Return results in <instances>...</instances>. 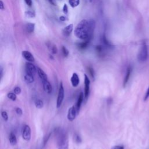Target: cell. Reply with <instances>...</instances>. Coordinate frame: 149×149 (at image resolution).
<instances>
[{
  "label": "cell",
  "mask_w": 149,
  "mask_h": 149,
  "mask_svg": "<svg viewBox=\"0 0 149 149\" xmlns=\"http://www.w3.org/2000/svg\"><path fill=\"white\" fill-rule=\"evenodd\" d=\"M149 98V86L147 88V90L146 91V93L144 94V101H147L148 99Z\"/></svg>",
  "instance_id": "cell-30"
},
{
  "label": "cell",
  "mask_w": 149,
  "mask_h": 149,
  "mask_svg": "<svg viewBox=\"0 0 149 149\" xmlns=\"http://www.w3.org/2000/svg\"><path fill=\"white\" fill-rule=\"evenodd\" d=\"M35 106L36 108H38V109H41L44 106V102L41 100H37L35 101Z\"/></svg>",
  "instance_id": "cell-22"
},
{
  "label": "cell",
  "mask_w": 149,
  "mask_h": 149,
  "mask_svg": "<svg viewBox=\"0 0 149 149\" xmlns=\"http://www.w3.org/2000/svg\"><path fill=\"white\" fill-rule=\"evenodd\" d=\"M62 54H63V56H65V57L68 56V55H69V53L68 49L64 46H63L62 47Z\"/></svg>",
  "instance_id": "cell-27"
},
{
  "label": "cell",
  "mask_w": 149,
  "mask_h": 149,
  "mask_svg": "<svg viewBox=\"0 0 149 149\" xmlns=\"http://www.w3.org/2000/svg\"><path fill=\"white\" fill-rule=\"evenodd\" d=\"M69 3L72 8H74L79 5L80 0H69Z\"/></svg>",
  "instance_id": "cell-21"
},
{
  "label": "cell",
  "mask_w": 149,
  "mask_h": 149,
  "mask_svg": "<svg viewBox=\"0 0 149 149\" xmlns=\"http://www.w3.org/2000/svg\"><path fill=\"white\" fill-rule=\"evenodd\" d=\"M90 1H91V0H90Z\"/></svg>",
  "instance_id": "cell-40"
},
{
  "label": "cell",
  "mask_w": 149,
  "mask_h": 149,
  "mask_svg": "<svg viewBox=\"0 0 149 149\" xmlns=\"http://www.w3.org/2000/svg\"><path fill=\"white\" fill-rule=\"evenodd\" d=\"M84 97V95L83 94V93L82 92H81L79 95V97H78V99H77V102H76V111H77V113H78L79 111H80V107H81V103L83 101V98Z\"/></svg>",
  "instance_id": "cell-12"
},
{
  "label": "cell",
  "mask_w": 149,
  "mask_h": 149,
  "mask_svg": "<svg viewBox=\"0 0 149 149\" xmlns=\"http://www.w3.org/2000/svg\"><path fill=\"white\" fill-rule=\"evenodd\" d=\"M63 12L65 14H67L68 12V6L66 5V4H64L63 6Z\"/></svg>",
  "instance_id": "cell-34"
},
{
  "label": "cell",
  "mask_w": 149,
  "mask_h": 149,
  "mask_svg": "<svg viewBox=\"0 0 149 149\" xmlns=\"http://www.w3.org/2000/svg\"><path fill=\"white\" fill-rule=\"evenodd\" d=\"M1 116L5 121H7L8 120V113L6 111H2L1 112Z\"/></svg>",
  "instance_id": "cell-28"
},
{
  "label": "cell",
  "mask_w": 149,
  "mask_h": 149,
  "mask_svg": "<svg viewBox=\"0 0 149 149\" xmlns=\"http://www.w3.org/2000/svg\"><path fill=\"white\" fill-rule=\"evenodd\" d=\"M0 77H1V79H2V76H3V69L2 67H1V70H0Z\"/></svg>",
  "instance_id": "cell-37"
},
{
  "label": "cell",
  "mask_w": 149,
  "mask_h": 149,
  "mask_svg": "<svg viewBox=\"0 0 149 149\" xmlns=\"http://www.w3.org/2000/svg\"><path fill=\"white\" fill-rule=\"evenodd\" d=\"M51 135V133H49L48 134H47V136H45L44 137V140H43V147H45V146L46 145V144L47 143L50 136Z\"/></svg>",
  "instance_id": "cell-26"
},
{
  "label": "cell",
  "mask_w": 149,
  "mask_h": 149,
  "mask_svg": "<svg viewBox=\"0 0 149 149\" xmlns=\"http://www.w3.org/2000/svg\"><path fill=\"white\" fill-rule=\"evenodd\" d=\"M73 26L72 24H70L66 27H65L62 30V33L63 36L65 37H69L73 30Z\"/></svg>",
  "instance_id": "cell-14"
},
{
  "label": "cell",
  "mask_w": 149,
  "mask_h": 149,
  "mask_svg": "<svg viewBox=\"0 0 149 149\" xmlns=\"http://www.w3.org/2000/svg\"><path fill=\"white\" fill-rule=\"evenodd\" d=\"M22 137L26 141H29L31 139V129L29 125H26L24 126L23 132H22Z\"/></svg>",
  "instance_id": "cell-7"
},
{
  "label": "cell",
  "mask_w": 149,
  "mask_h": 149,
  "mask_svg": "<svg viewBox=\"0 0 149 149\" xmlns=\"http://www.w3.org/2000/svg\"><path fill=\"white\" fill-rule=\"evenodd\" d=\"M24 1L28 6H31L32 5V0H24Z\"/></svg>",
  "instance_id": "cell-35"
},
{
  "label": "cell",
  "mask_w": 149,
  "mask_h": 149,
  "mask_svg": "<svg viewBox=\"0 0 149 149\" xmlns=\"http://www.w3.org/2000/svg\"><path fill=\"white\" fill-rule=\"evenodd\" d=\"M13 92L16 94H19L20 93H21V88L17 86L14 89H13Z\"/></svg>",
  "instance_id": "cell-31"
},
{
  "label": "cell",
  "mask_w": 149,
  "mask_h": 149,
  "mask_svg": "<svg viewBox=\"0 0 149 149\" xmlns=\"http://www.w3.org/2000/svg\"><path fill=\"white\" fill-rule=\"evenodd\" d=\"M9 142L12 146H15L17 143V139L13 133H10L9 134Z\"/></svg>",
  "instance_id": "cell-18"
},
{
  "label": "cell",
  "mask_w": 149,
  "mask_h": 149,
  "mask_svg": "<svg viewBox=\"0 0 149 149\" xmlns=\"http://www.w3.org/2000/svg\"><path fill=\"white\" fill-rule=\"evenodd\" d=\"M111 149H124V146L121 145H117V146H113L111 148Z\"/></svg>",
  "instance_id": "cell-33"
},
{
  "label": "cell",
  "mask_w": 149,
  "mask_h": 149,
  "mask_svg": "<svg viewBox=\"0 0 149 149\" xmlns=\"http://www.w3.org/2000/svg\"><path fill=\"white\" fill-rule=\"evenodd\" d=\"M34 27H35V24L32 23H28L26 25V30L29 33H31L34 31Z\"/></svg>",
  "instance_id": "cell-17"
},
{
  "label": "cell",
  "mask_w": 149,
  "mask_h": 149,
  "mask_svg": "<svg viewBox=\"0 0 149 149\" xmlns=\"http://www.w3.org/2000/svg\"><path fill=\"white\" fill-rule=\"evenodd\" d=\"M84 95L86 100L87 99L89 92H90V81L88 77L84 74Z\"/></svg>",
  "instance_id": "cell-5"
},
{
  "label": "cell",
  "mask_w": 149,
  "mask_h": 149,
  "mask_svg": "<svg viewBox=\"0 0 149 149\" xmlns=\"http://www.w3.org/2000/svg\"><path fill=\"white\" fill-rule=\"evenodd\" d=\"M37 73L38 74L39 76V77H40V79L42 80H48V76L47 75V74L44 72V71L43 70H42L40 68H38L37 69Z\"/></svg>",
  "instance_id": "cell-15"
},
{
  "label": "cell",
  "mask_w": 149,
  "mask_h": 149,
  "mask_svg": "<svg viewBox=\"0 0 149 149\" xmlns=\"http://www.w3.org/2000/svg\"><path fill=\"white\" fill-rule=\"evenodd\" d=\"M73 139H74V141L75 143H77V144H80V143H81V141H82L80 136L78 134H77V133H75V134H74Z\"/></svg>",
  "instance_id": "cell-23"
},
{
  "label": "cell",
  "mask_w": 149,
  "mask_h": 149,
  "mask_svg": "<svg viewBox=\"0 0 149 149\" xmlns=\"http://www.w3.org/2000/svg\"><path fill=\"white\" fill-rule=\"evenodd\" d=\"M22 54L23 57L26 60H27L28 62H33L35 60L33 55L31 54V52H30L28 51H23L22 52Z\"/></svg>",
  "instance_id": "cell-10"
},
{
  "label": "cell",
  "mask_w": 149,
  "mask_h": 149,
  "mask_svg": "<svg viewBox=\"0 0 149 149\" xmlns=\"http://www.w3.org/2000/svg\"><path fill=\"white\" fill-rule=\"evenodd\" d=\"M57 140L58 149H69V140L66 133L59 132Z\"/></svg>",
  "instance_id": "cell-2"
},
{
  "label": "cell",
  "mask_w": 149,
  "mask_h": 149,
  "mask_svg": "<svg viewBox=\"0 0 149 149\" xmlns=\"http://www.w3.org/2000/svg\"><path fill=\"white\" fill-rule=\"evenodd\" d=\"M24 78V80L27 83H31L34 81V76L33 75L26 73Z\"/></svg>",
  "instance_id": "cell-19"
},
{
  "label": "cell",
  "mask_w": 149,
  "mask_h": 149,
  "mask_svg": "<svg viewBox=\"0 0 149 149\" xmlns=\"http://www.w3.org/2000/svg\"><path fill=\"white\" fill-rule=\"evenodd\" d=\"M94 29V20L83 19L76 26L74 34L76 37L81 40L90 41L93 36Z\"/></svg>",
  "instance_id": "cell-1"
},
{
  "label": "cell",
  "mask_w": 149,
  "mask_h": 149,
  "mask_svg": "<svg viewBox=\"0 0 149 149\" xmlns=\"http://www.w3.org/2000/svg\"><path fill=\"white\" fill-rule=\"evenodd\" d=\"M0 6H1V9L2 10H3L4 9V5H3V3L2 2V1H0Z\"/></svg>",
  "instance_id": "cell-36"
},
{
  "label": "cell",
  "mask_w": 149,
  "mask_h": 149,
  "mask_svg": "<svg viewBox=\"0 0 149 149\" xmlns=\"http://www.w3.org/2000/svg\"><path fill=\"white\" fill-rule=\"evenodd\" d=\"M51 3H52V5H55V3H54V0H48Z\"/></svg>",
  "instance_id": "cell-39"
},
{
  "label": "cell",
  "mask_w": 149,
  "mask_h": 149,
  "mask_svg": "<svg viewBox=\"0 0 149 149\" xmlns=\"http://www.w3.org/2000/svg\"><path fill=\"white\" fill-rule=\"evenodd\" d=\"M47 47L48 48V49L50 51V52L53 54H56L58 52V49L56 47V45H55L54 44L51 43V42H48L47 44Z\"/></svg>",
  "instance_id": "cell-16"
},
{
  "label": "cell",
  "mask_w": 149,
  "mask_h": 149,
  "mask_svg": "<svg viewBox=\"0 0 149 149\" xmlns=\"http://www.w3.org/2000/svg\"><path fill=\"white\" fill-rule=\"evenodd\" d=\"M132 72V67L130 65H129L126 69V74L123 79V87H125L127 84V83H128L131 73Z\"/></svg>",
  "instance_id": "cell-9"
},
{
  "label": "cell",
  "mask_w": 149,
  "mask_h": 149,
  "mask_svg": "<svg viewBox=\"0 0 149 149\" xmlns=\"http://www.w3.org/2000/svg\"><path fill=\"white\" fill-rule=\"evenodd\" d=\"M15 111H16V113L19 115H22V113H23L22 109L19 107H16L15 108Z\"/></svg>",
  "instance_id": "cell-32"
},
{
  "label": "cell",
  "mask_w": 149,
  "mask_h": 149,
  "mask_svg": "<svg viewBox=\"0 0 149 149\" xmlns=\"http://www.w3.org/2000/svg\"><path fill=\"white\" fill-rule=\"evenodd\" d=\"M59 19H60V20H62V21H65V17L64 16H61V17H59Z\"/></svg>",
  "instance_id": "cell-38"
},
{
  "label": "cell",
  "mask_w": 149,
  "mask_h": 149,
  "mask_svg": "<svg viewBox=\"0 0 149 149\" xmlns=\"http://www.w3.org/2000/svg\"><path fill=\"white\" fill-rule=\"evenodd\" d=\"M148 56V47L145 41L143 42L138 55H137V59L139 62L143 63L147 61Z\"/></svg>",
  "instance_id": "cell-3"
},
{
  "label": "cell",
  "mask_w": 149,
  "mask_h": 149,
  "mask_svg": "<svg viewBox=\"0 0 149 149\" xmlns=\"http://www.w3.org/2000/svg\"><path fill=\"white\" fill-rule=\"evenodd\" d=\"M87 70H88V72L91 76V77L93 79H94V77H95V73H94V70L93 69V68L91 66H88L87 68Z\"/></svg>",
  "instance_id": "cell-24"
},
{
  "label": "cell",
  "mask_w": 149,
  "mask_h": 149,
  "mask_svg": "<svg viewBox=\"0 0 149 149\" xmlns=\"http://www.w3.org/2000/svg\"><path fill=\"white\" fill-rule=\"evenodd\" d=\"M25 71L26 73L34 76L37 72V69L36 67L33 63L27 62L26 63L25 65Z\"/></svg>",
  "instance_id": "cell-6"
},
{
  "label": "cell",
  "mask_w": 149,
  "mask_h": 149,
  "mask_svg": "<svg viewBox=\"0 0 149 149\" xmlns=\"http://www.w3.org/2000/svg\"><path fill=\"white\" fill-rule=\"evenodd\" d=\"M7 97L8 98L10 99L12 101H15L16 100V94L15 93H9L7 94Z\"/></svg>",
  "instance_id": "cell-25"
},
{
  "label": "cell",
  "mask_w": 149,
  "mask_h": 149,
  "mask_svg": "<svg viewBox=\"0 0 149 149\" xmlns=\"http://www.w3.org/2000/svg\"><path fill=\"white\" fill-rule=\"evenodd\" d=\"M77 114V111L76 109V107L74 106H73L69 108L68 115H67V118L69 121H73L76 118V115Z\"/></svg>",
  "instance_id": "cell-8"
},
{
  "label": "cell",
  "mask_w": 149,
  "mask_h": 149,
  "mask_svg": "<svg viewBox=\"0 0 149 149\" xmlns=\"http://www.w3.org/2000/svg\"><path fill=\"white\" fill-rule=\"evenodd\" d=\"M89 42H90V41L84 40V41H83V42H81V43H79V44H78V47H79V48L80 49H85V48L87 47V45H88Z\"/></svg>",
  "instance_id": "cell-20"
},
{
  "label": "cell",
  "mask_w": 149,
  "mask_h": 149,
  "mask_svg": "<svg viewBox=\"0 0 149 149\" xmlns=\"http://www.w3.org/2000/svg\"><path fill=\"white\" fill-rule=\"evenodd\" d=\"M64 93H65V91H64L63 83L62 82H61L59 90H58V94L57 100H56V107L58 108L61 106L63 102V98H64Z\"/></svg>",
  "instance_id": "cell-4"
},
{
  "label": "cell",
  "mask_w": 149,
  "mask_h": 149,
  "mask_svg": "<svg viewBox=\"0 0 149 149\" xmlns=\"http://www.w3.org/2000/svg\"><path fill=\"white\" fill-rule=\"evenodd\" d=\"M70 81L73 87H76L77 86H78L80 82V80H79V76L77 75V73H73L72 74V76L70 78Z\"/></svg>",
  "instance_id": "cell-11"
},
{
  "label": "cell",
  "mask_w": 149,
  "mask_h": 149,
  "mask_svg": "<svg viewBox=\"0 0 149 149\" xmlns=\"http://www.w3.org/2000/svg\"><path fill=\"white\" fill-rule=\"evenodd\" d=\"M26 15L28 17H34V16H35L34 13L33 11H31V10L27 11V12H26Z\"/></svg>",
  "instance_id": "cell-29"
},
{
  "label": "cell",
  "mask_w": 149,
  "mask_h": 149,
  "mask_svg": "<svg viewBox=\"0 0 149 149\" xmlns=\"http://www.w3.org/2000/svg\"><path fill=\"white\" fill-rule=\"evenodd\" d=\"M42 85H43V88L46 93H47L48 94L51 93L52 90V86L50 84V83L48 81V80L42 81Z\"/></svg>",
  "instance_id": "cell-13"
}]
</instances>
